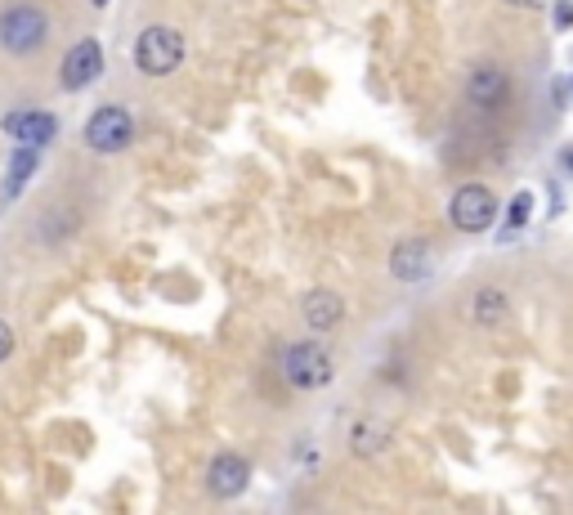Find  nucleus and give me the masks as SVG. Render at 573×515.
<instances>
[{"label": "nucleus", "mask_w": 573, "mask_h": 515, "mask_svg": "<svg viewBox=\"0 0 573 515\" xmlns=\"http://www.w3.org/2000/svg\"><path fill=\"white\" fill-rule=\"evenodd\" d=\"M305 323H310L314 332L337 328V323H341V297H332V292H314V297L305 301Z\"/></svg>", "instance_id": "obj_12"}, {"label": "nucleus", "mask_w": 573, "mask_h": 515, "mask_svg": "<svg viewBox=\"0 0 573 515\" xmlns=\"http://www.w3.org/2000/svg\"><path fill=\"white\" fill-rule=\"evenodd\" d=\"M282 377L292 386H301V390H319V386L332 381V359L323 354V346L301 341V346H292L282 354Z\"/></svg>", "instance_id": "obj_3"}, {"label": "nucleus", "mask_w": 573, "mask_h": 515, "mask_svg": "<svg viewBox=\"0 0 573 515\" xmlns=\"http://www.w3.org/2000/svg\"><path fill=\"white\" fill-rule=\"evenodd\" d=\"M466 95H470L475 108H497V104L506 99V77H502L497 68H479V72L470 77Z\"/></svg>", "instance_id": "obj_11"}, {"label": "nucleus", "mask_w": 573, "mask_h": 515, "mask_svg": "<svg viewBox=\"0 0 573 515\" xmlns=\"http://www.w3.org/2000/svg\"><path fill=\"white\" fill-rule=\"evenodd\" d=\"M6 135L19 139V144H37L41 148V144H50L59 135V122L50 113H41V108H19V113L6 117Z\"/></svg>", "instance_id": "obj_7"}, {"label": "nucleus", "mask_w": 573, "mask_h": 515, "mask_svg": "<svg viewBox=\"0 0 573 515\" xmlns=\"http://www.w3.org/2000/svg\"><path fill=\"white\" fill-rule=\"evenodd\" d=\"M573 23V6H569V0H560V6H555V28H569Z\"/></svg>", "instance_id": "obj_17"}, {"label": "nucleus", "mask_w": 573, "mask_h": 515, "mask_svg": "<svg viewBox=\"0 0 573 515\" xmlns=\"http://www.w3.org/2000/svg\"><path fill=\"white\" fill-rule=\"evenodd\" d=\"M448 215H453V224L462 233H484L493 224V215H497V197L484 184H466V188H457Z\"/></svg>", "instance_id": "obj_5"}, {"label": "nucleus", "mask_w": 573, "mask_h": 515, "mask_svg": "<svg viewBox=\"0 0 573 515\" xmlns=\"http://www.w3.org/2000/svg\"><path fill=\"white\" fill-rule=\"evenodd\" d=\"M130 135H135V117H130L126 108H117V104L99 108V113L86 122V144H90L95 153H122V148L130 144Z\"/></svg>", "instance_id": "obj_4"}, {"label": "nucleus", "mask_w": 573, "mask_h": 515, "mask_svg": "<svg viewBox=\"0 0 573 515\" xmlns=\"http://www.w3.org/2000/svg\"><path fill=\"white\" fill-rule=\"evenodd\" d=\"M184 59V37L175 28H144L135 41V68L148 77H166L175 72Z\"/></svg>", "instance_id": "obj_1"}, {"label": "nucleus", "mask_w": 573, "mask_h": 515, "mask_svg": "<svg viewBox=\"0 0 573 515\" xmlns=\"http://www.w3.org/2000/svg\"><path fill=\"white\" fill-rule=\"evenodd\" d=\"M564 166H569V175H573V148H569V153H564Z\"/></svg>", "instance_id": "obj_18"}, {"label": "nucleus", "mask_w": 573, "mask_h": 515, "mask_svg": "<svg viewBox=\"0 0 573 515\" xmlns=\"http://www.w3.org/2000/svg\"><path fill=\"white\" fill-rule=\"evenodd\" d=\"M390 270H395V279H404V283L426 279V274H430V246H426V242H399L395 255H390Z\"/></svg>", "instance_id": "obj_9"}, {"label": "nucleus", "mask_w": 573, "mask_h": 515, "mask_svg": "<svg viewBox=\"0 0 573 515\" xmlns=\"http://www.w3.org/2000/svg\"><path fill=\"white\" fill-rule=\"evenodd\" d=\"M90 6H108V0H90Z\"/></svg>", "instance_id": "obj_20"}, {"label": "nucleus", "mask_w": 573, "mask_h": 515, "mask_svg": "<svg viewBox=\"0 0 573 515\" xmlns=\"http://www.w3.org/2000/svg\"><path fill=\"white\" fill-rule=\"evenodd\" d=\"M37 166H41V148L37 144H19V153L10 157V171H6V202H14L19 193H23V184L37 175Z\"/></svg>", "instance_id": "obj_10"}, {"label": "nucleus", "mask_w": 573, "mask_h": 515, "mask_svg": "<svg viewBox=\"0 0 573 515\" xmlns=\"http://www.w3.org/2000/svg\"><path fill=\"white\" fill-rule=\"evenodd\" d=\"M528 211H533V193H515V202H511V211H506V233H515V229H524V220H528Z\"/></svg>", "instance_id": "obj_14"}, {"label": "nucleus", "mask_w": 573, "mask_h": 515, "mask_svg": "<svg viewBox=\"0 0 573 515\" xmlns=\"http://www.w3.org/2000/svg\"><path fill=\"white\" fill-rule=\"evenodd\" d=\"M46 32H50V23L37 6H14V10L0 14V46L10 55H32L46 41Z\"/></svg>", "instance_id": "obj_2"}, {"label": "nucleus", "mask_w": 573, "mask_h": 515, "mask_svg": "<svg viewBox=\"0 0 573 515\" xmlns=\"http://www.w3.org/2000/svg\"><path fill=\"white\" fill-rule=\"evenodd\" d=\"M506 314V297L497 292V288H484L479 297H475V319L479 323H497Z\"/></svg>", "instance_id": "obj_13"}, {"label": "nucleus", "mask_w": 573, "mask_h": 515, "mask_svg": "<svg viewBox=\"0 0 573 515\" xmlns=\"http://www.w3.org/2000/svg\"><path fill=\"white\" fill-rule=\"evenodd\" d=\"M511 6H533V0H511Z\"/></svg>", "instance_id": "obj_19"}, {"label": "nucleus", "mask_w": 573, "mask_h": 515, "mask_svg": "<svg viewBox=\"0 0 573 515\" xmlns=\"http://www.w3.org/2000/svg\"><path fill=\"white\" fill-rule=\"evenodd\" d=\"M104 72V46L99 41H77L64 59V90H86Z\"/></svg>", "instance_id": "obj_6"}, {"label": "nucleus", "mask_w": 573, "mask_h": 515, "mask_svg": "<svg viewBox=\"0 0 573 515\" xmlns=\"http://www.w3.org/2000/svg\"><path fill=\"white\" fill-rule=\"evenodd\" d=\"M377 439H386V430H372V426H355V448H363V453H377V448H381Z\"/></svg>", "instance_id": "obj_15"}, {"label": "nucleus", "mask_w": 573, "mask_h": 515, "mask_svg": "<svg viewBox=\"0 0 573 515\" xmlns=\"http://www.w3.org/2000/svg\"><path fill=\"white\" fill-rule=\"evenodd\" d=\"M14 354V332H10V323L6 319H0V363H6Z\"/></svg>", "instance_id": "obj_16"}, {"label": "nucleus", "mask_w": 573, "mask_h": 515, "mask_svg": "<svg viewBox=\"0 0 573 515\" xmlns=\"http://www.w3.org/2000/svg\"><path fill=\"white\" fill-rule=\"evenodd\" d=\"M246 479H251V466H246L237 453H220V457L211 461V470H206V488H211L215 497H237V493L246 488Z\"/></svg>", "instance_id": "obj_8"}]
</instances>
